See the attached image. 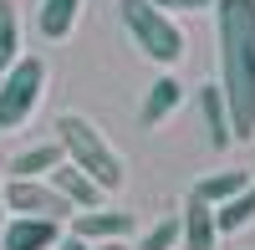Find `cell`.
Returning a JSON list of instances; mask_svg holds the SVG:
<instances>
[{"label": "cell", "instance_id": "obj_1", "mask_svg": "<svg viewBox=\"0 0 255 250\" xmlns=\"http://www.w3.org/2000/svg\"><path fill=\"white\" fill-rule=\"evenodd\" d=\"M220 97L230 108L235 143L255 138V0H215Z\"/></svg>", "mask_w": 255, "mask_h": 250}, {"label": "cell", "instance_id": "obj_2", "mask_svg": "<svg viewBox=\"0 0 255 250\" xmlns=\"http://www.w3.org/2000/svg\"><path fill=\"white\" fill-rule=\"evenodd\" d=\"M56 143H61V153H67V163H77V169L87 179H97L108 194L123 189V158H118V148L82 113H61L56 118Z\"/></svg>", "mask_w": 255, "mask_h": 250}, {"label": "cell", "instance_id": "obj_3", "mask_svg": "<svg viewBox=\"0 0 255 250\" xmlns=\"http://www.w3.org/2000/svg\"><path fill=\"white\" fill-rule=\"evenodd\" d=\"M118 15H123V31L133 36V46L158 61V67H179L184 51H189V36L179 31V20L158 10L153 0H118Z\"/></svg>", "mask_w": 255, "mask_h": 250}, {"label": "cell", "instance_id": "obj_4", "mask_svg": "<svg viewBox=\"0 0 255 250\" xmlns=\"http://www.w3.org/2000/svg\"><path fill=\"white\" fill-rule=\"evenodd\" d=\"M41 92H46V61L41 56H20L15 67L0 77V133H15L20 123L31 118Z\"/></svg>", "mask_w": 255, "mask_h": 250}, {"label": "cell", "instance_id": "obj_5", "mask_svg": "<svg viewBox=\"0 0 255 250\" xmlns=\"http://www.w3.org/2000/svg\"><path fill=\"white\" fill-rule=\"evenodd\" d=\"M5 210L31 220H72L77 210L51 189V179H10L5 184Z\"/></svg>", "mask_w": 255, "mask_h": 250}, {"label": "cell", "instance_id": "obj_6", "mask_svg": "<svg viewBox=\"0 0 255 250\" xmlns=\"http://www.w3.org/2000/svg\"><path fill=\"white\" fill-rule=\"evenodd\" d=\"M72 235L87 240V245H108V240H128L133 235V215L128 210H77L72 215Z\"/></svg>", "mask_w": 255, "mask_h": 250}, {"label": "cell", "instance_id": "obj_7", "mask_svg": "<svg viewBox=\"0 0 255 250\" xmlns=\"http://www.w3.org/2000/svg\"><path fill=\"white\" fill-rule=\"evenodd\" d=\"M56 240H61V220L10 215L5 230H0V245H5V250H56Z\"/></svg>", "mask_w": 255, "mask_h": 250}, {"label": "cell", "instance_id": "obj_8", "mask_svg": "<svg viewBox=\"0 0 255 250\" xmlns=\"http://www.w3.org/2000/svg\"><path fill=\"white\" fill-rule=\"evenodd\" d=\"M46 179H51V189L67 199L72 210H102V194H108V189H102L97 179H87V174L77 169V163H67V158H61Z\"/></svg>", "mask_w": 255, "mask_h": 250}, {"label": "cell", "instance_id": "obj_9", "mask_svg": "<svg viewBox=\"0 0 255 250\" xmlns=\"http://www.w3.org/2000/svg\"><path fill=\"white\" fill-rule=\"evenodd\" d=\"M179 245H184V250H215V245H220L215 210H209L204 199H194V194H189L184 215H179Z\"/></svg>", "mask_w": 255, "mask_h": 250}, {"label": "cell", "instance_id": "obj_10", "mask_svg": "<svg viewBox=\"0 0 255 250\" xmlns=\"http://www.w3.org/2000/svg\"><path fill=\"white\" fill-rule=\"evenodd\" d=\"M179 102H184L179 77H168V72H163L158 82H148V92H143V102H138V123H143V128H158L168 113H179Z\"/></svg>", "mask_w": 255, "mask_h": 250}, {"label": "cell", "instance_id": "obj_11", "mask_svg": "<svg viewBox=\"0 0 255 250\" xmlns=\"http://www.w3.org/2000/svg\"><path fill=\"white\" fill-rule=\"evenodd\" d=\"M199 113H204V138H209V148H230L235 143V128H230V108H225V97H220V82H209V87H199Z\"/></svg>", "mask_w": 255, "mask_h": 250}, {"label": "cell", "instance_id": "obj_12", "mask_svg": "<svg viewBox=\"0 0 255 250\" xmlns=\"http://www.w3.org/2000/svg\"><path fill=\"white\" fill-rule=\"evenodd\" d=\"M245 184H250V179H245L240 169H220V174H204V179L194 184V199H204L209 210H220V204H225V199H235Z\"/></svg>", "mask_w": 255, "mask_h": 250}, {"label": "cell", "instance_id": "obj_13", "mask_svg": "<svg viewBox=\"0 0 255 250\" xmlns=\"http://www.w3.org/2000/svg\"><path fill=\"white\" fill-rule=\"evenodd\" d=\"M77 10H82V0H41V15H36L41 36H46V41L72 36V26H77Z\"/></svg>", "mask_w": 255, "mask_h": 250}, {"label": "cell", "instance_id": "obj_14", "mask_svg": "<svg viewBox=\"0 0 255 250\" xmlns=\"http://www.w3.org/2000/svg\"><path fill=\"white\" fill-rule=\"evenodd\" d=\"M61 158H67V153H61V143H41V148H26V153H15L10 179H46Z\"/></svg>", "mask_w": 255, "mask_h": 250}, {"label": "cell", "instance_id": "obj_15", "mask_svg": "<svg viewBox=\"0 0 255 250\" xmlns=\"http://www.w3.org/2000/svg\"><path fill=\"white\" fill-rule=\"evenodd\" d=\"M250 220H255V184H245V189H240L235 199H225L220 210H215V225H220V235H235V230H245Z\"/></svg>", "mask_w": 255, "mask_h": 250}, {"label": "cell", "instance_id": "obj_16", "mask_svg": "<svg viewBox=\"0 0 255 250\" xmlns=\"http://www.w3.org/2000/svg\"><path fill=\"white\" fill-rule=\"evenodd\" d=\"M20 61V15H15V0H0V77Z\"/></svg>", "mask_w": 255, "mask_h": 250}, {"label": "cell", "instance_id": "obj_17", "mask_svg": "<svg viewBox=\"0 0 255 250\" xmlns=\"http://www.w3.org/2000/svg\"><path fill=\"white\" fill-rule=\"evenodd\" d=\"M138 250H179V220H158L153 230L138 240Z\"/></svg>", "mask_w": 255, "mask_h": 250}, {"label": "cell", "instance_id": "obj_18", "mask_svg": "<svg viewBox=\"0 0 255 250\" xmlns=\"http://www.w3.org/2000/svg\"><path fill=\"white\" fill-rule=\"evenodd\" d=\"M153 5L174 15V10H215V0H153Z\"/></svg>", "mask_w": 255, "mask_h": 250}, {"label": "cell", "instance_id": "obj_19", "mask_svg": "<svg viewBox=\"0 0 255 250\" xmlns=\"http://www.w3.org/2000/svg\"><path fill=\"white\" fill-rule=\"evenodd\" d=\"M56 250H92V245H87V240H77V235H61Z\"/></svg>", "mask_w": 255, "mask_h": 250}, {"label": "cell", "instance_id": "obj_20", "mask_svg": "<svg viewBox=\"0 0 255 250\" xmlns=\"http://www.w3.org/2000/svg\"><path fill=\"white\" fill-rule=\"evenodd\" d=\"M5 220H10V210H5V184H0V230H5Z\"/></svg>", "mask_w": 255, "mask_h": 250}, {"label": "cell", "instance_id": "obj_21", "mask_svg": "<svg viewBox=\"0 0 255 250\" xmlns=\"http://www.w3.org/2000/svg\"><path fill=\"white\" fill-rule=\"evenodd\" d=\"M92 250H133L128 240H108V245H92Z\"/></svg>", "mask_w": 255, "mask_h": 250}]
</instances>
